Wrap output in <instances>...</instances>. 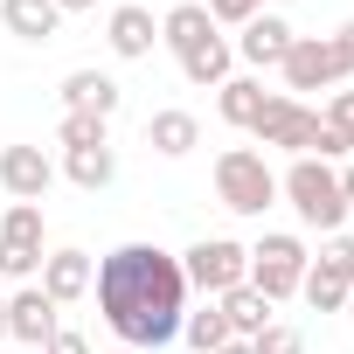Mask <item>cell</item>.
<instances>
[{
	"label": "cell",
	"mask_w": 354,
	"mask_h": 354,
	"mask_svg": "<svg viewBox=\"0 0 354 354\" xmlns=\"http://www.w3.org/2000/svg\"><path fill=\"white\" fill-rule=\"evenodd\" d=\"M97 313L104 326L146 354V347H167L188 319V278H181V257H167L160 243H118L104 264H97Z\"/></svg>",
	"instance_id": "cell-1"
},
{
	"label": "cell",
	"mask_w": 354,
	"mask_h": 354,
	"mask_svg": "<svg viewBox=\"0 0 354 354\" xmlns=\"http://www.w3.org/2000/svg\"><path fill=\"white\" fill-rule=\"evenodd\" d=\"M278 195L299 209V223H306V230H326V236H340V223H347V195H340V174H333L326 160L299 153V160H292V174L278 181Z\"/></svg>",
	"instance_id": "cell-2"
},
{
	"label": "cell",
	"mask_w": 354,
	"mask_h": 354,
	"mask_svg": "<svg viewBox=\"0 0 354 354\" xmlns=\"http://www.w3.org/2000/svg\"><path fill=\"white\" fill-rule=\"evenodd\" d=\"M216 195H223L230 216H264V209L278 202V174L264 167V153L230 146V153L216 160Z\"/></svg>",
	"instance_id": "cell-3"
},
{
	"label": "cell",
	"mask_w": 354,
	"mask_h": 354,
	"mask_svg": "<svg viewBox=\"0 0 354 354\" xmlns=\"http://www.w3.org/2000/svg\"><path fill=\"white\" fill-rule=\"evenodd\" d=\"M243 271H250V250H243V243H230V236H202L195 250H181V278H188L195 292H209V299L236 292V285H243Z\"/></svg>",
	"instance_id": "cell-4"
},
{
	"label": "cell",
	"mask_w": 354,
	"mask_h": 354,
	"mask_svg": "<svg viewBox=\"0 0 354 354\" xmlns=\"http://www.w3.org/2000/svg\"><path fill=\"white\" fill-rule=\"evenodd\" d=\"M306 264H313V257H306V243H299V236H264V243L250 250L243 285H250V292H264V299L278 306V299H292V292H299Z\"/></svg>",
	"instance_id": "cell-5"
},
{
	"label": "cell",
	"mask_w": 354,
	"mask_h": 354,
	"mask_svg": "<svg viewBox=\"0 0 354 354\" xmlns=\"http://www.w3.org/2000/svg\"><path fill=\"white\" fill-rule=\"evenodd\" d=\"M257 146H285V153H313L319 146V118L299 104V97H264V111L250 118Z\"/></svg>",
	"instance_id": "cell-6"
},
{
	"label": "cell",
	"mask_w": 354,
	"mask_h": 354,
	"mask_svg": "<svg viewBox=\"0 0 354 354\" xmlns=\"http://www.w3.org/2000/svg\"><path fill=\"white\" fill-rule=\"evenodd\" d=\"M278 70H285V84H292V91H333V84H340V56H333V42H326V35H299V42L285 49V63H278Z\"/></svg>",
	"instance_id": "cell-7"
},
{
	"label": "cell",
	"mask_w": 354,
	"mask_h": 354,
	"mask_svg": "<svg viewBox=\"0 0 354 354\" xmlns=\"http://www.w3.org/2000/svg\"><path fill=\"white\" fill-rule=\"evenodd\" d=\"M56 181V167L42 146H0V188H8L15 202H42Z\"/></svg>",
	"instance_id": "cell-8"
},
{
	"label": "cell",
	"mask_w": 354,
	"mask_h": 354,
	"mask_svg": "<svg viewBox=\"0 0 354 354\" xmlns=\"http://www.w3.org/2000/svg\"><path fill=\"white\" fill-rule=\"evenodd\" d=\"M56 299L42 292V285H21L15 299H8V340H28V347H49V333H56Z\"/></svg>",
	"instance_id": "cell-9"
},
{
	"label": "cell",
	"mask_w": 354,
	"mask_h": 354,
	"mask_svg": "<svg viewBox=\"0 0 354 354\" xmlns=\"http://www.w3.org/2000/svg\"><path fill=\"white\" fill-rule=\"evenodd\" d=\"M292 42H299V35H292V21H285V15H257V21H243L236 56H243V63H257V70H278Z\"/></svg>",
	"instance_id": "cell-10"
},
{
	"label": "cell",
	"mask_w": 354,
	"mask_h": 354,
	"mask_svg": "<svg viewBox=\"0 0 354 354\" xmlns=\"http://www.w3.org/2000/svg\"><path fill=\"white\" fill-rule=\"evenodd\" d=\"M104 42H111V56L139 63V56H153V42H160V21H153L146 8H111V21H104Z\"/></svg>",
	"instance_id": "cell-11"
},
{
	"label": "cell",
	"mask_w": 354,
	"mask_h": 354,
	"mask_svg": "<svg viewBox=\"0 0 354 354\" xmlns=\"http://www.w3.org/2000/svg\"><path fill=\"white\" fill-rule=\"evenodd\" d=\"M42 292H49L56 306L84 299V292H91V257H84V250H49V257H42Z\"/></svg>",
	"instance_id": "cell-12"
},
{
	"label": "cell",
	"mask_w": 354,
	"mask_h": 354,
	"mask_svg": "<svg viewBox=\"0 0 354 354\" xmlns=\"http://www.w3.org/2000/svg\"><path fill=\"white\" fill-rule=\"evenodd\" d=\"M146 146H153L160 160H181V153H195V146H202V125H195V111H153V118H146Z\"/></svg>",
	"instance_id": "cell-13"
},
{
	"label": "cell",
	"mask_w": 354,
	"mask_h": 354,
	"mask_svg": "<svg viewBox=\"0 0 354 354\" xmlns=\"http://www.w3.org/2000/svg\"><path fill=\"white\" fill-rule=\"evenodd\" d=\"M0 21H8V35H21V42H49L63 28V8L56 0H0Z\"/></svg>",
	"instance_id": "cell-14"
},
{
	"label": "cell",
	"mask_w": 354,
	"mask_h": 354,
	"mask_svg": "<svg viewBox=\"0 0 354 354\" xmlns=\"http://www.w3.org/2000/svg\"><path fill=\"white\" fill-rule=\"evenodd\" d=\"M63 111H97V118H111V111H118V84H111L104 70H70V77H63Z\"/></svg>",
	"instance_id": "cell-15"
},
{
	"label": "cell",
	"mask_w": 354,
	"mask_h": 354,
	"mask_svg": "<svg viewBox=\"0 0 354 354\" xmlns=\"http://www.w3.org/2000/svg\"><path fill=\"white\" fill-rule=\"evenodd\" d=\"M216 306H223V319H230V340H257V333L271 326V299H264V292H250V285L223 292Z\"/></svg>",
	"instance_id": "cell-16"
},
{
	"label": "cell",
	"mask_w": 354,
	"mask_h": 354,
	"mask_svg": "<svg viewBox=\"0 0 354 354\" xmlns=\"http://www.w3.org/2000/svg\"><path fill=\"white\" fill-rule=\"evenodd\" d=\"M209 35H216V21H209L202 0H181V8L160 21V42H167L174 56H188V49H195V42H209Z\"/></svg>",
	"instance_id": "cell-17"
},
{
	"label": "cell",
	"mask_w": 354,
	"mask_h": 354,
	"mask_svg": "<svg viewBox=\"0 0 354 354\" xmlns=\"http://www.w3.org/2000/svg\"><path fill=\"white\" fill-rule=\"evenodd\" d=\"M230 63H236V49H230L223 35H209V42H195V49L181 56V77H188V84H209V91H223V84H230Z\"/></svg>",
	"instance_id": "cell-18"
},
{
	"label": "cell",
	"mask_w": 354,
	"mask_h": 354,
	"mask_svg": "<svg viewBox=\"0 0 354 354\" xmlns=\"http://www.w3.org/2000/svg\"><path fill=\"white\" fill-rule=\"evenodd\" d=\"M63 167H70V181H77V188H91V195H97V188H111V174H118V153H111V146H77Z\"/></svg>",
	"instance_id": "cell-19"
},
{
	"label": "cell",
	"mask_w": 354,
	"mask_h": 354,
	"mask_svg": "<svg viewBox=\"0 0 354 354\" xmlns=\"http://www.w3.org/2000/svg\"><path fill=\"white\" fill-rule=\"evenodd\" d=\"M0 243H21V250H42V202H15L0 216Z\"/></svg>",
	"instance_id": "cell-20"
},
{
	"label": "cell",
	"mask_w": 354,
	"mask_h": 354,
	"mask_svg": "<svg viewBox=\"0 0 354 354\" xmlns=\"http://www.w3.org/2000/svg\"><path fill=\"white\" fill-rule=\"evenodd\" d=\"M216 104H223V118H230V125H250V118L264 111V84H250V77H230Z\"/></svg>",
	"instance_id": "cell-21"
},
{
	"label": "cell",
	"mask_w": 354,
	"mask_h": 354,
	"mask_svg": "<svg viewBox=\"0 0 354 354\" xmlns=\"http://www.w3.org/2000/svg\"><path fill=\"white\" fill-rule=\"evenodd\" d=\"M111 118H97V111H63V125H56V139H63V153H77V146H111V132H104Z\"/></svg>",
	"instance_id": "cell-22"
},
{
	"label": "cell",
	"mask_w": 354,
	"mask_h": 354,
	"mask_svg": "<svg viewBox=\"0 0 354 354\" xmlns=\"http://www.w3.org/2000/svg\"><path fill=\"white\" fill-rule=\"evenodd\" d=\"M181 333H188V347H195V354H216V347L230 340V319H223V306H202V313H188V319H181Z\"/></svg>",
	"instance_id": "cell-23"
},
{
	"label": "cell",
	"mask_w": 354,
	"mask_h": 354,
	"mask_svg": "<svg viewBox=\"0 0 354 354\" xmlns=\"http://www.w3.org/2000/svg\"><path fill=\"white\" fill-rule=\"evenodd\" d=\"M299 292H306V306H313V313H340L354 285H340V278H326V271H313V264H306V278H299Z\"/></svg>",
	"instance_id": "cell-24"
},
{
	"label": "cell",
	"mask_w": 354,
	"mask_h": 354,
	"mask_svg": "<svg viewBox=\"0 0 354 354\" xmlns=\"http://www.w3.org/2000/svg\"><path fill=\"white\" fill-rule=\"evenodd\" d=\"M313 271H326V278L354 285V236H326V243H319V264H313Z\"/></svg>",
	"instance_id": "cell-25"
},
{
	"label": "cell",
	"mask_w": 354,
	"mask_h": 354,
	"mask_svg": "<svg viewBox=\"0 0 354 354\" xmlns=\"http://www.w3.org/2000/svg\"><path fill=\"white\" fill-rule=\"evenodd\" d=\"M250 354H306V333H299V326H264V333L250 340Z\"/></svg>",
	"instance_id": "cell-26"
},
{
	"label": "cell",
	"mask_w": 354,
	"mask_h": 354,
	"mask_svg": "<svg viewBox=\"0 0 354 354\" xmlns=\"http://www.w3.org/2000/svg\"><path fill=\"white\" fill-rule=\"evenodd\" d=\"M42 271V250H21V243H0V278H35Z\"/></svg>",
	"instance_id": "cell-27"
},
{
	"label": "cell",
	"mask_w": 354,
	"mask_h": 354,
	"mask_svg": "<svg viewBox=\"0 0 354 354\" xmlns=\"http://www.w3.org/2000/svg\"><path fill=\"white\" fill-rule=\"evenodd\" d=\"M257 15H264V0H209V21H216V28H223V21L243 28V21H257Z\"/></svg>",
	"instance_id": "cell-28"
},
{
	"label": "cell",
	"mask_w": 354,
	"mask_h": 354,
	"mask_svg": "<svg viewBox=\"0 0 354 354\" xmlns=\"http://www.w3.org/2000/svg\"><path fill=\"white\" fill-rule=\"evenodd\" d=\"M319 125H333L340 139H354V91H333V104H326V118Z\"/></svg>",
	"instance_id": "cell-29"
},
{
	"label": "cell",
	"mask_w": 354,
	"mask_h": 354,
	"mask_svg": "<svg viewBox=\"0 0 354 354\" xmlns=\"http://www.w3.org/2000/svg\"><path fill=\"white\" fill-rule=\"evenodd\" d=\"M42 354H91V340H84V333H70V326H56Z\"/></svg>",
	"instance_id": "cell-30"
},
{
	"label": "cell",
	"mask_w": 354,
	"mask_h": 354,
	"mask_svg": "<svg viewBox=\"0 0 354 354\" xmlns=\"http://www.w3.org/2000/svg\"><path fill=\"white\" fill-rule=\"evenodd\" d=\"M333 42V56H340V77H354V21L340 28V35H326Z\"/></svg>",
	"instance_id": "cell-31"
},
{
	"label": "cell",
	"mask_w": 354,
	"mask_h": 354,
	"mask_svg": "<svg viewBox=\"0 0 354 354\" xmlns=\"http://www.w3.org/2000/svg\"><path fill=\"white\" fill-rule=\"evenodd\" d=\"M340 195H347V209H354V160L340 167Z\"/></svg>",
	"instance_id": "cell-32"
},
{
	"label": "cell",
	"mask_w": 354,
	"mask_h": 354,
	"mask_svg": "<svg viewBox=\"0 0 354 354\" xmlns=\"http://www.w3.org/2000/svg\"><path fill=\"white\" fill-rule=\"evenodd\" d=\"M56 8H63V15H84V8H97V0H56Z\"/></svg>",
	"instance_id": "cell-33"
},
{
	"label": "cell",
	"mask_w": 354,
	"mask_h": 354,
	"mask_svg": "<svg viewBox=\"0 0 354 354\" xmlns=\"http://www.w3.org/2000/svg\"><path fill=\"white\" fill-rule=\"evenodd\" d=\"M216 354H250V340H223V347H216Z\"/></svg>",
	"instance_id": "cell-34"
},
{
	"label": "cell",
	"mask_w": 354,
	"mask_h": 354,
	"mask_svg": "<svg viewBox=\"0 0 354 354\" xmlns=\"http://www.w3.org/2000/svg\"><path fill=\"white\" fill-rule=\"evenodd\" d=\"M0 340H8V299H0Z\"/></svg>",
	"instance_id": "cell-35"
},
{
	"label": "cell",
	"mask_w": 354,
	"mask_h": 354,
	"mask_svg": "<svg viewBox=\"0 0 354 354\" xmlns=\"http://www.w3.org/2000/svg\"><path fill=\"white\" fill-rule=\"evenodd\" d=\"M347 313H354V292H347Z\"/></svg>",
	"instance_id": "cell-36"
},
{
	"label": "cell",
	"mask_w": 354,
	"mask_h": 354,
	"mask_svg": "<svg viewBox=\"0 0 354 354\" xmlns=\"http://www.w3.org/2000/svg\"><path fill=\"white\" fill-rule=\"evenodd\" d=\"M118 354H132V347H118Z\"/></svg>",
	"instance_id": "cell-37"
}]
</instances>
